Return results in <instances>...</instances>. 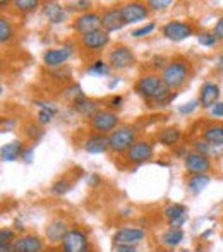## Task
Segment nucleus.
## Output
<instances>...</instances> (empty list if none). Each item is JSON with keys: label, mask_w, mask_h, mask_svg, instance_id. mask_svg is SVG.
<instances>
[{"label": "nucleus", "mask_w": 223, "mask_h": 252, "mask_svg": "<svg viewBox=\"0 0 223 252\" xmlns=\"http://www.w3.org/2000/svg\"><path fill=\"white\" fill-rule=\"evenodd\" d=\"M134 91L139 94L143 100L150 103V106H167L177 94L172 93L167 86L163 84L161 77L158 74H146L141 76L134 84Z\"/></svg>", "instance_id": "obj_1"}, {"label": "nucleus", "mask_w": 223, "mask_h": 252, "mask_svg": "<svg viewBox=\"0 0 223 252\" xmlns=\"http://www.w3.org/2000/svg\"><path fill=\"white\" fill-rule=\"evenodd\" d=\"M189 74H191L189 60L173 59V60H168L167 65L161 69L160 77H161L163 84L168 88L170 91H175V90H179V88H182L184 84H186Z\"/></svg>", "instance_id": "obj_2"}, {"label": "nucleus", "mask_w": 223, "mask_h": 252, "mask_svg": "<svg viewBox=\"0 0 223 252\" xmlns=\"http://www.w3.org/2000/svg\"><path fill=\"white\" fill-rule=\"evenodd\" d=\"M137 141V130L132 126H119L112 134H108V146L112 153H127Z\"/></svg>", "instance_id": "obj_3"}, {"label": "nucleus", "mask_w": 223, "mask_h": 252, "mask_svg": "<svg viewBox=\"0 0 223 252\" xmlns=\"http://www.w3.org/2000/svg\"><path fill=\"white\" fill-rule=\"evenodd\" d=\"M90 127L96 134H112L119 127V115L113 110H100L90 119Z\"/></svg>", "instance_id": "obj_4"}, {"label": "nucleus", "mask_w": 223, "mask_h": 252, "mask_svg": "<svg viewBox=\"0 0 223 252\" xmlns=\"http://www.w3.org/2000/svg\"><path fill=\"white\" fill-rule=\"evenodd\" d=\"M134 62H136V57H134L132 50L126 45H117L108 53V65L113 70H126L132 67Z\"/></svg>", "instance_id": "obj_5"}, {"label": "nucleus", "mask_w": 223, "mask_h": 252, "mask_svg": "<svg viewBox=\"0 0 223 252\" xmlns=\"http://www.w3.org/2000/svg\"><path fill=\"white\" fill-rule=\"evenodd\" d=\"M62 249L64 252H91V246L83 230L72 228L62 240Z\"/></svg>", "instance_id": "obj_6"}, {"label": "nucleus", "mask_w": 223, "mask_h": 252, "mask_svg": "<svg viewBox=\"0 0 223 252\" xmlns=\"http://www.w3.org/2000/svg\"><path fill=\"white\" fill-rule=\"evenodd\" d=\"M161 34L170 41H182L194 34V26L184 21H170L161 28Z\"/></svg>", "instance_id": "obj_7"}, {"label": "nucleus", "mask_w": 223, "mask_h": 252, "mask_svg": "<svg viewBox=\"0 0 223 252\" xmlns=\"http://www.w3.org/2000/svg\"><path fill=\"white\" fill-rule=\"evenodd\" d=\"M119 9H120V14H122V19L126 24L144 21L148 17V14H150L148 3H143V2H126V3H122Z\"/></svg>", "instance_id": "obj_8"}, {"label": "nucleus", "mask_w": 223, "mask_h": 252, "mask_svg": "<svg viewBox=\"0 0 223 252\" xmlns=\"http://www.w3.org/2000/svg\"><path fill=\"white\" fill-rule=\"evenodd\" d=\"M101 30V16L98 12H84L74 19V31L81 36Z\"/></svg>", "instance_id": "obj_9"}, {"label": "nucleus", "mask_w": 223, "mask_h": 252, "mask_svg": "<svg viewBox=\"0 0 223 252\" xmlns=\"http://www.w3.org/2000/svg\"><path fill=\"white\" fill-rule=\"evenodd\" d=\"M184 163H186V170L191 175H206V172L211 170L210 156L201 155L197 151L187 153V156L184 158Z\"/></svg>", "instance_id": "obj_10"}, {"label": "nucleus", "mask_w": 223, "mask_h": 252, "mask_svg": "<svg viewBox=\"0 0 223 252\" xmlns=\"http://www.w3.org/2000/svg\"><path fill=\"white\" fill-rule=\"evenodd\" d=\"M146 232L143 228H134V226H122L113 233V242L115 246H136L141 240H144Z\"/></svg>", "instance_id": "obj_11"}, {"label": "nucleus", "mask_w": 223, "mask_h": 252, "mask_svg": "<svg viewBox=\"0 0 223 252\" xmlns=\"http://www.w3.org/2000/svg\"><path fill=\"white\" fill-rule=\"evenodd\" d=\"M108 43H110V33H107L103 30L93 31V33L81 36V47L88 52H101Z\"/></svg>", "instance_id": "obj_12"}, {"label": "nucleus", "mask_w": 223, "mask_h": 252, "mask_svg": "<svg viewBox=\"0 0 223 252\" xmlns=\"http://www.w3.org/2000/svg\"><path fill=\"white\" fill-rule=\"evenodd\" d=\"M153 144L150 141H136L130 146V150L126 153V158L130 163H144L153 158Z\"/></svg>", "instance_id": "obj_13"}, {"label": "nucleus", "mask_w": 223, "mask_h": 252, "mask_svg": "<svg viewBox=\"0 0 223 252\" xmlns=\"http://www.w3.org/2000/svg\"><path fill=\"white\" fill-rule=\"evenodd\" d=\"M220 86L213 81H204L199 88V105L201 108H211L220 101Z\"/></svg>", "instance_id": "obj_14"}, {"label": "nucleus", "mask_w": 223, "mask_h": 252, "mask_svg": "<svg viewBox=\"0 0 223 252\" xmlns=\"http://www.w3.org/2000/svg\"><path fill=\"white\" fill-rule=\"evenodd\" d=\"M124 26H126V23H124L119 7H110L101 14V30L107 31V33L120 31Z\"/></svg>", "instance_id": "obj_15"}, {"label": "nucleus", "mask_w": 223, "mask_h": 252, "mask_svg": "<svg viewBox=\"0 0 223 252\" xmlns=\"http://www.w3.org/2000/svg\"><path fill=\"white\" fill-rule=\"evenodd\" d=\"M74 50L70 47H59V48H50L43 53V62L48 67H60L72 57Z\"/></svg>", "instance_id": "obj_16"}, {"label": "nucleus", "mask_w": 223, "mask_h": 252, "mask_svg": "<svg viewBox=\"0 0 223 252\" xmlns=\"http://www.w3.org/2000/svg\"><path fill=\"white\" fill-rule=\"evenodd\" d=\"M163 216L168 220V225L172 228H180L187 221V208L179 202H173L163 209Z\"/></svg>", "instance_id": "obj_17"}, {"label": "nucleus", "mask_w": 223, "mask_h": 252, "mask_svg": "<svg viewBox=\"0 0 223 252\" xmlns=\"http://www.w3.org/2000/svg\"><path fill=\"white\" fill-rule=\"evenodd\" d=\"M43 240L36 235H24L17 237L12 242L14 252H41L43 251Z\"/></svg>", "instance_id": "obj_18"}, {"label": "nucleus", "mask_w": 223, "mask_h": 252, "mask_svg": "<svg viewBox=\"0 0 223 252\" xmlns=\"http://www.w3.org/2000/svg\"><path fill=\"white\" fill-rule=\"evenodd\" d=\"M45 233H47V239L50 240L52 244L62 242L65 239V235L69 233V228H67V223L60 218H54L45 228Z\"/></svg>", "instance_id": "obj_19"}, {"label": "nucleus", "mask_w": 223, "mask_h": 252, "mask_svg": "<svg viewBox=\"0 0 223 252\" xmlns=\"http://www.w3.org/2000/svg\"><path fill=\"white\" fill-rule=\"evenodd\" d=\"M84 150L90 155H103L110 150L108 146V136H103V134H91L90 137L84 143Z\"/></svg>", "instance_id": "obj_20"}, {"label": "nucleus", "mask_w": 223, "mask_h": 252, "mask_svg": "<svg viewBox=\"0 0 223 252\" xmlns=\"http://www.w3.org/2000/svg\"><path fill=\"white\" fill-rule=\"evenodd\" d=\"M43 14L52 24H62L67 19V10L57 2H45L43 3Z\"/></svg>", "instance_id": "obj_21"}, {"label": "nucleus", "mask_w": 223, "mask_h": 252, "mask_svg": "<svg viewBox=\"0 0 223 252\" xmlns=\"http://www.w3.org/2000/svg\"><path fill=\"white\" fill-rule=\"evenodd\" d=\"M72 110L83 117H93L95 113L100 112V106H98V103L95 100H90V98L84 96L81 100L72 101Z\"/></svg>", "instance_id": "obj_22"}, {"label": "nucleus", "mask_w": 223, "mask_h": 252, "mask_svg": "<svg viewBox=\"0 0 223 252\" xmlns=\"http://www.w3.org/2000/svg\"><path fill=\"white\" fill-rule=\"evenodd\" d=\"M24 146L21 141H12V143H7L0 150V156H2V161H16L17 158H23Z\"/></svg>", "instance_id": "obj_23"}, {"label": "nucleus", "mask_w": 223, "mask_h": 252, "mask_svg": "<svg viewBox=\"0 0 223 252\" xmlns=\"http://www.w3.org/2000/svg\"><path fill=\"white\" fill-rule=\"evenodd\" d=\"M158 143L165 148H170V146H175L177 143L180 141L182 137V132H180L179 127H165L158 132Z\"/></svg>", "instance_id": "obj_24"}, {"label": "nucleus", "mask_w": 223, "mask_h": 252, "mask_svg": "<svg viewBox=\"0 0 223 252\" xmlns=\"http://www.w3.org/2000/svg\"><path fill=\"white\" fill-rule=\"evenodd\" d=\"M182 240H184V230L182 228H172V226L165 230L160 237V244L163 247H167V249H173V247H177Z\"/></svg>", "instance_id": "obj_25"}, {"label": "nucleus", "mask_w": 223, "mask_h": 252, "mask_svg": "<svg viewBox=\"0 0 223 252\" xmlns=\"http://www.w3.org/2000/svg\"><path fill=\"white\" fill-rule=\"evenodd\" d=\"M203 139L210 143L211 146H220L223 144V126L222 124H215V126H208L203 130Z\"/></svg>", "instance_id": "obj_26"}, {"label": "nucleus", "mask_w": 223, "mask_h": 252, "mask_svg": "<svg viewBox=\"0 0 223 252\" xmlns=\"http://www.w3.org/2000/svg\"><path fill=\"white\" fill-rule=\"evenodd\" d=\"M210 180L211 179L208 175H191L189 179H187V189L192 194H199L206 189Z\"/></svg>", "instance_id": "obj_27"}, {"label": "nucleus", "mask_w": 223, "mask_h": 252, "mask_svg": "<svg viewBox=\"0 0 223 252\" xmlns=\"http://www.w3.org/2000/svg\"><path fill=\"white\" fill-rule=\"evenodd\" d=\"M112 70V67L108 65V62L105 60H95L91 65L86 67V72L91 74V76H108Z\"/></svg>", "instance_id": "obj_28"}, {"label": "nucleus", "mask_w": 223, "mask_h": 252, "mask_svg": "<svg viewBox=\"0 0 223 252\" xmlns=\"http://www.w3.org/2000/svg\"><path fill=\"white\" fill-rule=\"evenodd\" d=\"M14 36V30H12V24L7 17H0V41L3 45L9 43Z\"/></svg>", "instance_id": "obj_29"}, {"label": "nucleus", "mask_w": 223, "mask_h": 252, "mask_svg": "<svg viewBox=\"0 0 223 252\" xmlns=\"http://www.w3.org/2000/svg\"><path fill=\"white\" fill-rule=\"evenodd\" d=\"M197 43L206 48H213L218 43V38L215 36L213 31H203V33L197 34Z\"/></svg>", "instance_id": "obj_30"}, {"label": "nucleus", "mask_w": 223, "mask_h": 252, "mask_svg": "<svg viewBox=\"0 0 223 252\" xmlns=\"http://www.w3.org/2000/svg\"><path fill=\"white\" fill-rule=\"evenodd\" d=\"M12 5H14V9L21 10V12H31V10L38 9L40 2H38V0H14Z\"/></svg>", "instance_id": "obj_31"}, {"label": "nucleus", "mask_w": 223, "mask_h": 252, "mask_svg": "<svg viewBox=\"0 0 223 252\" xmlns=\"http://www.w3.org/2000/svg\"><path fill=\"white\" fill-rule=\"evenodd\" d=\"M64 96H65L67 100H70V101H76V100L84 98V93H83V90H81L79 84H72V86H69V88H65V90H64Z\"/></svg>", "instance_id": "obj_32"}, {"label": "nucleus", "mask_w": 223, "mask_h": 252, "mask_svg": "<svg viewBox=\"0 0 223 252\" xmlns=\"http://www.w3.org/2000/svg\"><path fill=\"white\" fill-rule=\"evenodd\" d=\"M70 189V182L65 179H59L57 182H54V186H52V194H55V196H64V194H67Z\"/></svg>", "instance_id": "obj_33"}, {"label": "nucleus", "mask_w": 223, "mask_h": 252, "mask_svg": "<svg viewBox=\"0 0 223 252\" xmlns=\"http://www.w3.org/2000/svg\"><path fill=\"white\" fill-rule=\"evenodd\" d=\"M24 129H26L24 130V134H26L31 141H34V139H38V137L43 136V129H41L40 126H34V124H28Z\"/></svg>", "instance_id": "obj_34"}, {"label": "nucleus", "mask_w": 223, "mask_h": 252, "mask_svg": "<svg viewBox=\"0 0 223 252\" xmlns=\"http://www.w3.org/2000/svg\"><path fill=\"white\" fill-rule=\"evenodd\" d=\"M91 7L93 3L88 2V0H76V2L69 3V10H81V12H91Z\"/></svg>", "instance_id": "obj_35"}, {"label": "nucleus", "mask_w": 223, "mask_h": 252, "mask_svg": "<svg viewBox=\"0 0 223 252\" xmlns=\"http://www.w3.org/2000/svg\"><path fill=\"white\" fill-rule=\"evenodd\" d=\"M155 28H157V24L155 23H148V24H144L143 28H139V30H134L130 34H132L134 38H143V36H148L150 33H153Z\"/></svg>", "instance_id": "obj_36"}, {"label": "nucleus", "mask_w": 223, "mask_h": 252, "mask_svg": "<svg viewBox=\"0 0 223 252\" xmlns=\"http://www.w3.org/2000/svg\"><path fill=\"white\" fill-rule=\"evenodd\" d=\"M194 151L201 153V155L210 156L211 151H213V146H211L210 143H206L204 139H201V141H196V143H194Z\"/></svg>", "instance_id": "obj_37"}, {"label": "nucleus", "mask_w": 223, "mask_h": 252, "mask_svg": "<svg viewBox=\"0 0 223 252\" xmlns=\"http://www.w3.org/2000/svg\"><path fill=\"white\" fill-rule=\"evenodd\" d=\"M55 113L54 112H48V110H40L36 115V122L40 124V126H47V124H50L52 120H54Z\"/></svg>", "instance_id": "obj_38"}, {"label": "nucleus", "mask_w": 223, "mask_h": 252, "mask_svg": "<svg viewBox=\"0 0 223 252\" xmlns=\"http://www.w3.org/2000/svg\"><path fill=\"white\" fill-rule=\"evenodd\" d=\"M14 232L10 228H2L0 230V246H7V244L14 242Z\"/></svg>", "instance_id": "obj_39"}, {"label": "nucleus", "mask_w": 223, "mask_h": 252, "mask_svg": "<svg viewBox=\"0 0 223 252\" xmlns=\"http://www.w3.org/2000/svg\"><path fill=\"white\" fill-rule=\"evenodd\" d=\"M170 5H172L170 0H150V2H148V7H150L151 10H163Z\"/></svg>", "instance_id": "obj_40"}, {"label": "nucleus", "mask_w": 223, "mask_h": 252, "mask_svg": "<svg viewBox=\"0 0 223 252\" xmlns=\"http://www.w3.org/2000/svg\"><path fill=\"white\" fill-rule=\"evenodd\" d=\"M38 106H40V110H48V112H54L57 115V112H59V108L54 105L52 101H34Z\"/></svg>", "instance_id": "obj_41"}, {"label": "nucleus", "mask_w": 223, "mask_h": 252, "mask_svg": "<svg viewBox=\"0 0 223 252\" xmlns=\"http://www.w3.org/2000/svg\"><path fill=\"white\" fill-rule=\"evenodd\" d=\"M197 105H199V100H192V101L187 103V105L180 106L179 112H180V113H191V112H194V110H196V106H197Z\"/></svg>", "instance_id": "obj_42"}, {"label": "nucleus", "mask_w": 223, "mask_h": 252, "mask_svg": "<svg viewBox=\"0 0 223 252\" xmlns=\"http://www.w3.org/2000/svg\"><path fill=\"white\" fill-rule=\"evenodd\" d=\"M124 103V96H120V94H115V96H112L110 100H108V106L113 110V108H120Z\"/></svg>", "instance_id": "obj_43"}, {"label": "nucleus", "mask_w": 223, "mask_h": 252, "mask_svg": "<svg viewBox=\"0 0 223 252\" xmlns=\"http://www.w3.org/2000/svg\"><path fill=\"white\" fill-rule=\"evenodd\" d=\"M215 36L218 38V40L223 41V16L220 17V19L217 21V24H215V30H213Z\"/></svg>", "instance_id": "obj_44"}, {"label": "nucleus", "mask_w": 223, "mask_h": 252, "mask_svg": "<svg viewBox=\"0 0 223 252\" xmlns=\"http://www.w3.org/2000/svg\"><path fill=\"white\" fill-rule=\"evenodd\" d=\"M211 115L213 117H223V101H218L211 106Z\"/></svg>", "instance_id": "obj_45"}, {"label": "nucleus", "mask_w": 223, "mask_h": 252, "mask_svg": "<svg viewBox=\"0 0 223 252\" xmlns=\"http://www.w3.org/2000/svg\"><path fill=\"white\" fill-rule=\"evenodd\" d=\"M16 126V122H14V120H2V132H9L10 129H12V127Z\"/></svg>", "instance_id": "obj_46"}, {"label": "nucleus", "mask_w": 223, "mask_h": 252, "mask_svg": "<svg viewBox=\"0 0 223 252\" xmlns=\"http://www.w3.org/2000/svg\"><path fill=\"white\" fill-rule=\"evenodd\" d=\"M23 159L26 163H31L33 161V148H28V150H24L23 153Z\"/></svg>", "instance_id": "obj_47"}, {"label": "nucleus", "mask_w": 223, "mask_h": 252, "mask_svg": "<svg viewBox=\"0 0 223 252\" xmlns=\"http://www.w3.org/2000/svg\"><path fill=\"white\" fill-rule=\"evenodd\" d=\"M115 252H137L134 246H115Z\"/></svg>", "instance_id": "obj_48"}, {"label": "nucleus", "mask_w": 223, "mask_h": 252, "mask_svg": "<svg viewBox=\"0 0 223 252\" xmlns=\"http://www.w3.org/2000/svg\"><path fill=\"white\" fill-rule=\"evenodd\" d=\"M163 57H153V67H161V69H163L165 65H167V63H163Z\"/></svg>", "instance_id": "obj_49"}, {"label": "nucleus", "mask_w": 223, "mask_h": 252, "mask_svg": "<svg viewBox=\"0 0 223 252\" xmlns=\"http://www.w3.org/2000/svg\"><path fill=\"white\" fill-rule=\"evenodd\" d=\"M88 184H90V186H93V187L100 186V177H98V175H91L90 179H88Z\"/></svg>", "instance_id": "obj_50"}, {"label": "nucleus", "mask_w": 223, "mask_h": 252, "mask_svg": "<svg viewBox=\"0 0 223 252\" xmlns=\"http://www.w3.org/2000/svg\"><path fill=\"white\" fill-rule=\"evenodd\" d=\"M0 252H14L12 244H7V246H0Z\"/></svg>", "instance_id": "obj_51"}, {"label": "nucleus", "mask_w": 223, "mask_h": 252, "mask_svg": "<svg viewBox=\"0 0 223 252\" xmlns=\"http://www.w3.org/2000/svg\"><path fill=\"white\" fill-rule=\"evenodd\" d=\"M117 83H119V79H113V81H112V83H110V88H113V86H115V84H117Z\"/></svg>", "instance_id": "obj_52"}, {"label": "nucleus", "mask_w": 223, "mask_h": 252, "mask_svg": "<svg viewBox=\"0 0 223 252\" xmlns=\"http://www.w3.org/2000/svg\"><path fill=\"white\" fill-rule=\"evenodd\" d=\"M222 50H223V41H222Z\"/></svg>", "instance_id": "obj_53"}]
</instances>
